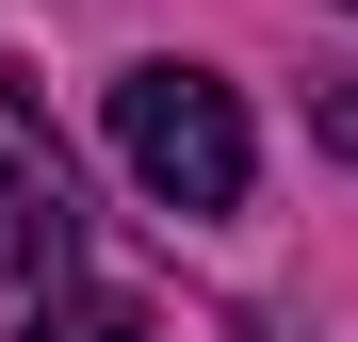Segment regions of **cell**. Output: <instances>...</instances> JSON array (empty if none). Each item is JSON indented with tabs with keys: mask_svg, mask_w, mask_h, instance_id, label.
Returning <instances> with one entry per match:
<instances>
[{
	"mask_svg": "<svg viewBox=\"0 0 358 342\" xmlns=\"http://www.w3.org/2000/svg\"><path fill=\"white\" fill-rule=\"evenodd\" d=\"M114 163L163 212H245V98L212 66H131L114 82Z\"/></svg>",
	"mask_w": 358,
	"mask_h": 342,
	"instance_id": "cell-1",
	"label": "cell"
},
{
	"mask_svg": "<svg viewBox=\"0 0 358 342\" xmlns=\"http://www.w3.org/2000/svg\"><path fill=\"white\" fill-rule=\"evenodd\" d=\"M66 261H82V212H66V163L0 147V277H17V294H66Z\"/></svg>",
	"mask_w": 358,
	"mask_h": 342,
	"instance_id": "cell-2",
	"label": "cell"
},
{
	"mask_svg": "<svg viewBox=\"0 0 358 342\" xmlns=\"http://www.w3.org/2000/svg\"><path fill=\"white\" fill-rule=\"evenodd\" d=\"M17 342H163V326H147L131 294H33V326H17Z\"/></svg>",
	"mask_w": 358,
	"mask_h": 342,
	"instance_id": "cell-3",
	"label": "cell"
},
{
	"mask_svg": "<svg viewBox=\"0 0 358 342\" xmlns=\"http://www.w3.org/2000/svg\"><path fill=\"white\" fill-rule=\"evenodd\" d=\"M310 131H326V147L358 163V82H326V98H310Z\"/></svg>",
	"mask_w": 358,
	"mask_h": 342,
	"instance_id": "cell-4",
	"label": "cell"
}]
</instances>
